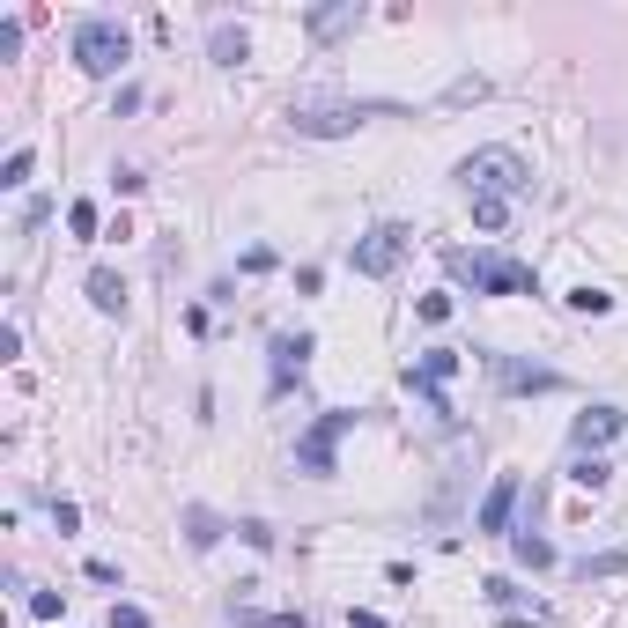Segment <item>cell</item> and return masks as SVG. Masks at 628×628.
Listing matches in <instances>:
<instances>
[{
  "instance_id": "obj_5",
  "label": "cell",
  "mask_w": 628,
  "mask_h": 628,
  "mask_svg": "<svg viewBox=\"0 0 628 628\" xmlns=\"http://www.w3.org/2000/svg\"><path fill=\"white\" fill-rule=\"evenodd\" d=\"M348 429H355V414H348V407L318 414V422L296 436V473H311V481H333V473H340V466H333V451H340V436H348Z\"/></svg>"
},
{
  "instance_id": "obj_24",
  "label": "cell",
  "mask_w": 628,
  "mask_h": 628,
  "mask_svg": "<svg viewBox=\"0 0 628 628\" xmlns=\"http://www.w3.org/2000/svg\"><path fill=\"white\" fill-rule=\"evenodd\" d=\"M15 52H23V23L8 15V23H0V60H15Z\"/></svg>"
},
{
  "instance_id": "obj_7",
  "label": "cell",
  "mask_w": 628,
  "mask_h": 628,
  "mask_svg": "<svg viewBox=\"0 0 628 628\" xmlns=\"http://www.w3.org/2000/svg\"><path fill=\"white\" fill-rule=\"evenodd\" d=\"M481 363H488V377H496V385L503 392H562V370H547V363H518V355H503V348H488L481 355Z\"/></svg>"
},
{
  "instance_id": "obj_16",
  "label": "cell",
  "mask_w": 628,
  "mask_h": 628,
  "mask_svg": "<svg viewBox=\"0 0 628 628\" xmlns=\"http://www.w3.org/2000/svg\"><path fill=\"white\" fill-rule=\"evenodd\" d=\"M562 303H569L577 318H606V311H614V296H606V289H592V281H584V289H569Z\"/></svg>"
},
{
  "instance_id": "obj_3",
  "label": "cell",
  "mask_w": 628,
  "mask_h": 628,
  "mask_svg": "<svg viewBox=\"0 0 628 628\" xmlns=\"http://www.w3.org/2000/svg\"><path fill=\"white\" fill-rule=\"evenodd\" d=\"M126 52H133V37H126L119 15H82L74 23V67L82 74H119Z\"/></svg>"
},
{
  "instance_id": "obj_20",
  "label": "cell",
  "mask_w": 628,
  "mask_h": 628,
  "mask_svg": "<svg viewBox=\"0 0 628 628\" xmlns=\"http://www.w3.org/2000/svg\"><path fill=\"white\" fill-rule=\"evenodd\" d=\"M237 614V628H311L303 614H252V606H230Z\"/></svg>"
},
{
  "instance_id": "obj_14",
  "label": "cell",
  "mask_w": 628,
  "mask_h": 628,
  "mask_svg": "<svg viewBox=\"0 0 628 628\" xmlns=\"http://www.w3.org/2000/svg\"><path fill=\"white\" fill-rule=\"evenodd\" d=\"M222 532H230V525H222L207 503H185V540H193V547H215Z\"/></svg>"
},
{
  "instance_id": "obj_9",
  "label": "cell",
  "mask_w": 628,
  "mask_h": 628,
  "mask_svg": "<svg viewBox=\"0 0 628 628\" xmlns=\"http://www.w3.org/2000/svg\"><path fill=\"white\" fill-rule=\"evenodd\" d=\"M311 355H318V340L311 333H274V377H266V392H289L296 385V377H303V363H311Z\"/></svg>"
},
{
  "instance_id": "obj_4",
  "label": "cell",
  "mask_w": 628,
  "mask_h": 628,
  "mask_svg": "<svg viewBox=\"0 0 628 628\" xmlns=\"http://www.w3.org/2000/svg\"><path fill=\"white\" fill-rule=\"evenodd\" d=\"M377 104H348V97H296L289 104V126L296 133H311V141H333V133H355L370 119Z\"/></svg>"
},
{
  "instance_id": "obj_27",
  "label": "cell",
  "mask_w": 628,
  "mask_h": 628,
  "mask_svg": "<svg viewBox=\"0 0 628 628\" xmlns=\"http://www.w3.org/2000/svg\"><path fill=\"white\" fill-rule=\"evenodd\" d=\"M348 628H385V614H348Z\"/></svg>"
},
{
  "instance_id": "obj_17",
  "label": "cell",
  "mask_w": 628,
  "mask_h": 628,
  "mask_svg": "<svg viewBox=\"0 0 628 628\" xmlns=\"http://www.w3.org/2000/svg\"><path fill=\"white\" fill-rule=\"evenodd\" d=\"M621 569H628V547H606V555H584L577 562V577L592 584V577H621Z\"/></svg>"
},
{
  "instance_id": "obj_2",
  "label": "cell",
  "mask_w": 628,
  "mask_h": 628,
  "mask_svg": "<svg viewBox=\"0 0 628 628\" xmlns=\"http://www.w3.org/2000/svg\"><path fill=\"white\" fill-rule=\"evenodd\" d=\"M444 266H451V281H466V289H481V296H525L532 289V266L503 259V252H459V244H451ZM532 296H540V289H532Z\"/></svg>"
},
{
  "instance_id": "obj_25",
  "label": "cell",
  "mask_w": 628,
  "mask_h": 628,
  "mask_svg": "<svg viewBox=\"0 0 628 628\" xmlns=\"http://www.w3.org/2000/svg\"><path fill=\"white\" fill-rule=\"evenodd\" d=\"M414 311H422L429 326H444V318H451V296H422V303H414Z\"/></svg>"
},
{
  "instance_id": "obj_21",
  "label": "cell",
  "mask_w": 628,
  "mask_h": 628,
  "mask_svg": "<svg viewBox=\"0 0 628 628\" xmlns=\"http://www.w3.org/2000/svg\"><path fill=\"white\" fill-rule=\"evenodd\" d=\"M473 222H481V230H488V237H496V230H503V222H510V200H473Z\"/></svg>"
},
{
  "instance_id": "obj_12",
  "label": "cell",
  "mask_w": 628,
  "mask_h": 628,
  "mask_svg": "<svg viewBox=\"0 0 628 628\" xmlns=\"http://www.w3.org/2000/svg\"><path fill=\"white\" fill-rule=\"evenodd\" d=\"M89 303H97L104 318H126V274L119 266H89Z\"/></svg>"
},
{
  "instance_id": "obj_22",
  "label": "cell",
  "mask_w": 628,
  "mask_h": 628,
  "mask_svg": "<svg viewBox=\"0 0 628 628\" xmlns=\"http://www.w3.org/2000/svg\"><path fill=\"white\" fill-rule=\"evenodd\" d=\"M67 230H74V237H97V200H74V207H67Z\"/></svg>"
},
{
  "instance_id": "obj_8",
  "label": "cell",
  "mask_w": 628,
  "mask_h": 628,
  "mask_svg": "<svg viewBox=\"0 0 628 628\" xmlns=\"http://www.w3.org/2000/svg\"><path fill=\"white\" fill-rule=\"evenodd\" d=\"M614 436H621V407H606V399H599V407H584L577 422H569V444H577V459H599Z\"/></svg>"
},
{
  "instance_id": "obj_1",
  "label": "cell",
  "mask_w": 628,
  "mask_h": 628,
  "mask_svg": "<svg viewBox=\"0 0 628 628\" xmlns=\"http://www.w3.org/2000/svg\"><path fill=\"white\" fill-rule=\"evenodd\" d=\"M459 185L473 200H518V193H532V170L518 148H473L459 163Z\"/></svg>"
},
{
  "instance_id": "obj_26",
  "label": "cell",
  "mask_w": 628,
  "mask_h": 628,
  "mask_svg": "<svg viewBox=\"0 0 628 628\" xmlns=\"http://www.w3.org/2000/svg\"><path fill=\"white\" fill-rule=\"evenodd\" d=\"M111 628H148V614L141 606H111Z\"/></svg>"
},
{
  "instance_id": "obj_15",
  "label": "cell",
  "mask_w": 628,
  "mask_h": 628,
  "mask_svg": "<svg viewBox=\"0 0 628 628\" xmlns=\"http://www.w3.org/2000/svg\"><path fill=\"white\" fill-rule=\"evenodd\" d=\"M207 52H215V60H222V67H237V60H244V52H252V37H244L237 23H215V45H207Z\"/></svg>"
},
{
  "instance_id": "obj_18",
  "label": "cell",
  "mask_w": 628,
  "mask_h": 628,
  "mask_svg": "<svg viewBox=\"0 0 628 628\" xmlns=\"http://www.w3.org/2000/svg\"><path fill=\"white\" fill-rule=\"evenodd\" d=\"M569 481H577V488H592V496H599V488L614 481V466H606V459H569Z\"/></svg>"
},
{
  "instance_id": "obj_11",
  "label": "cell",
  "mask_w": 628,
  "mask_h": 628,
  "mask_svg": "<svg viewBox=\"0 0 628 628\" xmlns=\"http://www.w3.org/2000/svg\"><path fill=\"white\" fill-rule=\"evenodd\" d=\"M355 23H363V0H326V8L303 15V30H311V45H340Z\"/></svg>"
},
{
  "instance_id": "obj_19",
  "label": "cell",
  "mask_w": 628,
  "mask_h": 628,
  "mask_svg": "<svg viewBox=\"0 0 628 628\" xmlns=\"http://www.w3.org/2000/svg\"><path fill=\"white\" fill-rule=\"evenodd\" d=\"M481 97H488V74H459V82L444 89V104H451V111H459V104H481Z\"/></svg>"
},
{
  "instance_id": "obj_10",
  "label": "cell",
  "mask_w": 628,
  "mask_h": 628,
  "mask_svg": "<svg viewBox=\"0 0 628 628\" xmlns=\"http://www.w3.org/2000/svg\"><path fill=\"white\" fill-rule=\"evenodd\" d=\"M518 496H525L518 473H496V488H488L481 510H473V532H510V518H518Z\"/></svg>"
},
{
  "instance_id": "obj_13",
  "label": "cell",
  "mask_w": 628,
  "mask_h": 628,
  "mask_svg": "<svg viewBox=\"0 0 628 628\" xmlns=\"http://www.w3.org/2000/svg\"><path fill=\"white\" fill-rule=\"evenodd\" d=\"M510 555H518V569H555V547H547L532 525H518V532H510Z\"/></svg>"
},
{
  "instance_id": "obj_6",
  "label": "cell",
  "mask_w": 628,
  "mask_h": 628,
  "mask_svg": "<svg viewBox=\"0 0 628 628\" xmlns=\"http://www.w3.org/2000/svg\"><path fill=\"white\" fill-rule=\"evenodd\" d=\"M414 252V230H399V222H377V230H363L348 244V259H355V274H370V281H385L399 274V259Z\"/></svg>"
},
{
  "instance_id": "obj_23",
  "label": "cell",
  "mask_w": 628,
  "mask_h": 628,
  "mask_svg": "<svg viewBox=\"0 0 628 628\" xmlns=\"http://www.w3.org/2000/svg\"><path fill=\"white\" fill-rule=\"evenodd\" d=\"M0 185H8V193H15V185H30V148H15V156L0 163Z\"/></svg>"
}]
</instances>
